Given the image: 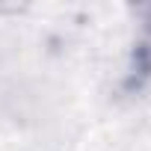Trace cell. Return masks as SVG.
I'll return each instance as SVG.
<instances>
[{
  "label": "cell",
  "mask_w": 151,
  "mask_h": 151,
  "mask_svg": "<svg viewBox=\"0 0 151 151\" xmlns=\"http://www.w3.org/2000/svg\"><path fill=\"white\" fill-rule=\"evenodd\" d=\"M148 24H151V21H148Z\"/></svg>",
  "instance_id": "cell-1"
}]
</instances>
